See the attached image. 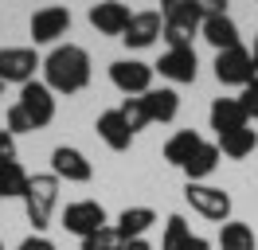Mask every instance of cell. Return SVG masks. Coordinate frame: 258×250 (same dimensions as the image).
<instances>
[{
  "mask_svg": "<svg viewBox=\"0 0 258 250\" xmlns=\"http://www.w3.org/2000/svg\"><path fill=\"white\" fill-rule=\"evenodd\" d=\"M200 145H204V137H200L196 129H180V133H172V137L164 141V160H168L172 168H184V164L196 156Z\"/></svg>",
  "mask_w": 258,
  "mask_h": 250,
  "instance_id": "obj_21",
  "label": "cell"
},
{
  "mask_svg": "<svg viewBox=\"0 0 258 250\" xmlns=\"http://www.w3.org/2000/svg\"><path fill=\"white\" fill-rule=\"evenodd\" d=\"M219 250H258V238L246 223H223L219 227Z\"/></svg>",
  "mask_w": 258,
  "mask_h": 250,
  "instance_id": "obj_24",
  "label": "cell"
},
{
  "mask_svg": "<svg viewBox=\"0 0 258 250\" xmlns=\"http://www.w3.org/2000/svg\"><path fill=\"white\" fill-rule=\"evenodd\" d=\"M82 250H125V242H121V234H117L110 223H106V227H102L98 234L82 238Z\"/></svg>",
  "mask_w": 258,
  "mask_h": 250,
  "instance_id": "obj_27",
  "label": "cell"
},
{
  "mask_svg": "<svg viewBox=\"0 0 258 250\" xmlns=\"http://www.w3.org/2000/svg\"><path fill=\"white\" fill-rule=\"evenodd\" d=\"M200 35L208 39L215 51H231V47H239V24L231 20L227 12H215V16H204V24H200Z\"/></svg>",
  "mask_w": 258,
  "mask_h": 250,
  "instance_id": "obj_17",
  "label": "cell"
},
{
  "mask_svg": "<svg viewBox=\"0 0 258 250\" xmlns=\"http://www.w3.org/2000/svg\"><path fill=\"white\" fill-rule=\"evenodd\" d=\"M16 106L28 113V121H32V129H47L51 121H55V94L47 90V82H28V86H20V98Z\"/></svg>",
  "mask_w": 258,
  "mask_h": 250,
  "instance_id": "obj_9",
  "label": "cell"
},
{
  "mask_svg": "<svg viewBox=\"0 0 258 250\" xmlns=\"http://www.w3.org/2000/svg\"><path fill=\"white\" fill-rule=\"evenodd\" d=\"M51 176L59 180V184H90L94 180V164L86 160V153L79 149H71V145H59L55 153H51Z\"/></svg>",
  "mask_w": 258,
  "mask_h": 250,
  "instance_id": "obj_10",
  "label": "cell"
},
{
  "mask_svg": "<svg viewBox=\"0 0 258 250\" xmlns=\"http://www.w3.org/2000/svg\"><path fill=\"white\" fill-rule=\"evenodd\" d=\"M161 250H211V242L204 234H192V227L180 215L164 219V234H161Z\"/></svg>",
  "mask_w": 258,
  "mask_h": 250,
  "instance_id": "obj_16",
  "label": "cell"
},
{
  "mask_svg": "<svg viewBox=\"0 0 258 250\" xmlns=\"http://www.w3.org/2000/svg\"><path fill=\"white\" fill-rule=\"evenodd\" d=\"M55 203H59V180L51 172H35L28 180V192H24V215L35 227V234H43L51 227Z\"/></svg>",
  "mask_w": 258,
  "mask_h": 250,
  "instance_id": "obj_3",
  "label": "cell"
},
{
  "mask_svg": "<svg viewBox=\"0 0 258 250\" xmlns=\"http://www.w3.org/2000/svg\"><path fill=\"white\" fill-rule=\"evenodd\" d=\"M117 109H121V117H125V125H129V133H133V137H137L145 125H153V121H149V109H145V102H141V98H125Z\"/></svg>",
  "mask_w": 258,
  "mask_h": 250,
  "instance_id": "obj_26",
  "label": "cell"
},
{
  "mask_svg": "<svg viewBox=\"0 0 258 250\" xmlns=\"http://www.w3.org/2000/svg\"><path fill=\"white\" fill-rule=\"evenodd\" d=\"M157 223V211L153 207H125L117 223H113V231L121 234V242H133V238H145V231Z\"/></svg>",
  "mask_w": 258,
  "mask_h": 250,
  "instance_id": "obj_19",
  "label": "cell"
},
{
  "mask_svg": "<svg viewBox=\"0 0 258 250\" xmlns=\"http://www.w3.org/2000/svg\"><path fill=\"white\" fill-rule=\"evenodd\" d=\"M28 180H32V172H24V164H8V168H0V200H24V192H28Z\"/></svg>",
  "mask_w": 258,
  "mask_h": 250,
  "instance_id": "obj_25",
  "label": "cell"
},
{
  "mask_svg": "<svg viewBox=\"0 0 258 250\" xmlns=\"http://www.w3.org/2000/svg\"><path fill=\"white\" fill-rule=\"evenodd\" d=\"M239 106L246 109V117H250V121H258V82H246V86H242Z\"/></svg>",
  "mask_w": 258,
  "mask_h": 250,
  "instance_id": "obj_28",
  "label": "cell"
},
{
  "mask_svg": "<svg viewBox=\"0 0 258 250\" xmlns=\"http://www.w3.org/2000/svg\"><path fill=\"white\" fill-rule=\"evenodd\" d=\"M8 164H16V137L8 129H0V168H8Z\"/></svg>",
  "mask_w": 258,
  "mask_h": 250,
  "instance_id": "obj_30",
  "label": "cell"
},
{
  "mask_svg": "<svg viewBox=\"0 0 258 250\" xmlns=\"http://www.w3.org/2000/svg\"><path fill=\"white\" fill-rule=\"evenodd\" d=\"M254 55H258V35H254Z\"/></svg>",
  "mask_w": 258,
  "mask_h": 250,
  "instance_id": "obj_34",
  "label": "cell"
},
{
  "mask_svg": "<svg viewBox=\"0 0 258 250\" xmlns=\"http://www.w3.org/2000/svg\"><path fill=\"white\" fill-rule=\"evenodd\" d=\"M110 82L125 98H145L153 90V62H141V59H117L110 62Z\"/></svg>",
  "mask_w": 258,
  "mask_h": 250,
  "instance_id": "obj_6",
  "label": "cell"
},
{
  "mask_svg": "<svg viewBox=\"0 0 258 250\" xmlns=\"http://www.w3.org/2000/svg\"><path fill=\"white\" fill-rule=\"evenodd\" d=\"M184 200L192 203V211L196 215H204L211 219V223H231V196H227L223 188H215V184H188L184 188Z\"/></svg>",
  "mask_w": 258,
  "mask_h": 250,
  "instance_id": "obj_5",
  "label": "cell"
},
{
  "mask_svg": "<svg viewBox=\"0 0 258 250\" xmlns=\"http://www.w3.org/2000/svg\"><path fill=\"white\" fill-rule=\"evenodd\" d=\"M28 31H32V43H35V47H39V43H55V47H59V39L71 31V8H63V4L35 8Z\"/></svg>",
  "mask_w": 258,
  "mask_h": 250,
  "instance_id": "obj_7",
  "label": "cell"
},
{
  "mask_svg": "<svg viewBox=\"0 0 258 250\" xmlns=\"http://www.w3.org/2000/svg\"><path fill=\"white\" fill-rule=\"evenodd\" d=\"M219 145V153L223 156H231V160H242V156H250L258 149V129H235V133H227V137H219L215 141Z\"/></svg>",
  "mask_w": 258,
  "mask_h": 250,
  "instance_id": "obj_23",
  "label": "cell"
},
{
  "mask_svg": "<svg viewBox=\"0 0 258 250\" xmlns=\"http://www.w3.org/2000/svg\"><path fill=\"white\" fill-rule=\"evenodd\" d=\"M219 145H211V141H204V145H200V149H196V156L192 160H188V164H184V176H188V184H208V176L215 168H219Z\"/></svg>",
  "mask_w": 258,
  "mask_h": 250,
  "instance_id": "obj_20",
  "label": "cell"
},
{
  "mask_svg": "<svg viewBox=\"0 0 258 250\" xmlns=\"http://www.w3.org/2000/svg\"><path fill=\"white\" fill-rule=\"evenodd\" d=\"M211 117V129H215V137H227V133H235V129H246L250 117H246V109L239 106V98H215L208 109Z\"/></svg>",
  "mask_w": 258,
  "mask_h": 250,
  "instance_id": "obj_15",
  "label": "cell"
},
{
  "mask_svg": "<svg viewBox=\"0 0 258 250\" xmlns=\"http://www.w3.org/2000/svg\"><path fill=\"white\" fill-rule=\"evenodd\" d=\"M35 71H43V59L35 55V47H0V86L4 82L28 86L35 82Z\"/></svg>",
  "mask_w": 258,
  "mask_h": 250,
  "instance_id": "obj_4",
  "label": "cell"
},
{
  "mask_svg": "<svg viewBox=\"0 0 258 250\" xmlns=\"http://www.w3.org/2000/svg\"><path fill=\"white\" fill-rule=\"evenodd\" d=\"M106 227V207L98 200H75L63 207V231L79 234V238H90Z\"/></svg>",
  "mask_w": 258,
  "mask_h": 250,
  "instance_id": "obj_8",
  "label": "cell"
},
{
  "mask_svg": "<svg viewBox=\"0 0 258 250\" xmlns=\"http://www.w3.org/2000/svg\"><path fill=\"white\" fill-rule=\"evenodd\" d=\"M8 133H12V137H20V133H35L32 121H28V113H24L20 106L8 109Z\"/></svg>",
  "mask_w": 258,
  "mask_h": 250,
  "instance_id": "obj_29",
  "label": "cell"
},
{
  "mask_svg": "<svg viewBox=\"0 0 258 250\" xmlns=\"http://www.w3.org/2000/svg\"><path fill=\"white\" fill-rule=\"evenodd\" d=\"M254 75V55L246 47H231V51H215V78L223 86H246Z\"/></svg>",
  "mask_w": 258,
  "mask_h": 250,
  "instance_id": "obj_11",
  "label": "cell"
},
{
  "mask_svg": "<svg viewBox=\"0 0 258 250\" xmlns=\"http://www.w3.org/2000/svg\"><path fill=\"white\" fill-rule=\"evenodd\" d=\"M0 94H4V86H0Z\"/></svg>",
  "mask_w": 258,
  "mask_h": 250,
  "instance_id": "obj_35",
  "label": "cell"
},
{
  "mask_svg": "<svg viewBox=\"0 0 258 250\" xmlns=\"http://www.w3.org/2000/svg\"><path fill=\"white\" fill-rule=\"evenodd\" d=\"M125 250H153V246H149L145 238H133V242H125Z\"/></svg>",
  "mask_w": 258,
  "mask_h": 250,
  "instance_id": "obj_32",
  "label": "cell"
},
{
  "mask_svg": "<svg viewBox=\"0 0 258 250\" xmlns=\"http://www.w3.org/2000/svg\"><path fill=\"white\" fill-rule=\"evenodd\" d=\"M94 129H98V137L106 141V149H113V153H125L129 145H133V133H129L121 109H106V113H98Z\"/></svg>",
  "mask_w": 258,
  "mask_h": 250,
  "instance_id": "obj_18",
  "label": "cell"
},
{
  "mask_svg": "<svg viewBox=\"0 0 258 250\" xmlns=\"http://www.w3.org/2000/svg\"><path fill=\"white\" fill-rule=\"evenodd\" d=\"M16 250H59V246L51 242L47 234H28V238H24V242H20Z\"/></svg>",
  "mask_w": 258,
  "mask_h": 250,
  "instance_id": "obj_31",
  "label": "cell"
},
{
  "mask_svg": "<svg viewBox=\"0 0 258 250\" xmlns=\"http://www.w3.org/2000/svg\"><path fill=\"white\" fill-rule=\"evenodd\" d=\"M164 35V20L161 12H153V8H145V12H133V20H129L125 28V47H133V51H141V47H153L157 39Z\"/></svg>",
  "mask_w": 258,
  "mask_h": 250,
  "instance_id": "obj_13",
  "label": "cell"
},
{
  "mask_svg": "<svg viewBox=\"0 0 258 250\" xmlns=\"http://www.w3.org/2000/svg\"><path fill=\"white\" fill-rule=\"evenodd\" d=\"M0 250H4V242H0Z\"/></svg>",
  "mask_w": 258,
  "mask_h": 250,
  "instance_id": "obj_36",
  "label": "cell"
},
{
  "mask_svg": "<svg viewBox=\"0 0 258 250\" xmlns=\"http://www.w3.org/2000/svg\"><path fill=\"white\" fill-rule=\"evenodd\" d=\"M161 20H164L161 39L168 43V51H180V47H192V39L200 35L204 12H200V0H164Z\"/></svg>",
  "mask_w": 258,
  "mask_h": 250,
  "instance_id": "obj_2",
  "label": "cell"
},
{
  "mask_svg": "<svg viewBox=\"0 0 258 250\" xmlns=\"http://www.w3.org/2000/svg\"><path fill=\"white\" fill-rule=\"evenodd\" d=\"M90 55L79 43H59L43 59V82L51 94H82L90 86Z\"/></svg>",
  "mask_w": 258,
  "mask_h": 250,
  "instance_id": "obj_1",
  "label": "cell"
},
{
  "mask_svg": "<svg viewBox=\"0 0 258 250\" xmlns=\"http://www.w3.org/2000/svg\"><path fill=\"white\" fill-rule=\"evenodd\" d=\"M129 20H133V12H129V4H121V0H106V4H90V24H94L102 35H125Z\"/></svg>",
  "mask_w": 258,
  "mask_h": 250,
  "instance_id": "obj_14",
  "label": "cell"
},
{
  "mask_svg": "<svg viewBox=\"0 0 258 250\" xmlns=\"http://www.w3.org/2000/svg\"><path fill=\"white\" fill-rule=\"evenodd\" d=\"M153 71H161V78L168 82H196L200 75V59H196V47H180V51H164L161 62H153Z\"/></svg>",
  "mask_w": 258,
  "mask_h": 250,
  "instance_id": "obj_12",
  "label": "cell"
},
{
  "mask_svg": "<svg viewBox=\"0 0 258 250\" xmlns=\"http://www.w3.org/2000/svg\"><path fill=\"white\" fill-rule=\"evenodd\" d=\"M149 109V121H176V113H180V94L172 90V86H153V90L141 98Z\"/></svg>",
  "mask_w": 258,
  "mask_h": 250,
  "instance_id": "obj_22",
  "label": "cell"
},
{
  "mask_svg": "<svg viewBox=\"0 0 258 250\" xmlns=\"http://www.w3.org/2000/svg\"><path fill=\"white\" fill-rule=\"evenodd\" d=\"M250 82H258V55H254V75H250Z\"/></svg>",
  "mask_w": 258,
  "mask_h": 250,
  "instance_id": "obj_33",
  "label": "cell"
}]
</instances>
